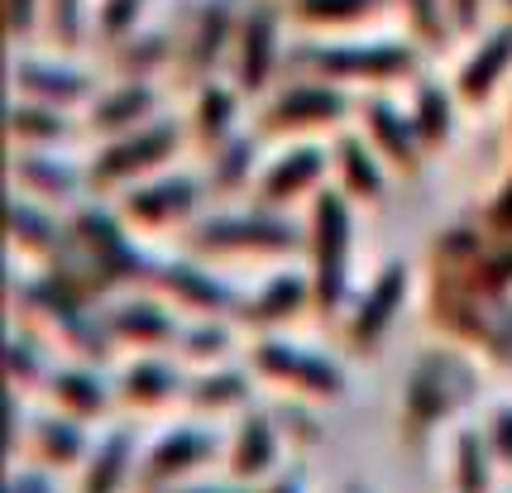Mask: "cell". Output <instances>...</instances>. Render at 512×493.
Wrapping results in <instances>:
<instances>
[{
	"instance_id": "8992f818",
	"label": "cell",
	"mask_w": 512,
	"mask_h": 493,
	"mask_svg": "<svg viewBox=\"0 0 512 493\" xmlns=\"http://www.w3.org/2000/svg\"><path fill=\"white\" fill-rule=\"evenodd\" d=\"M235 91L225 87V82H206L201 87V101H192V111H197V130L211 144H225L230 139V115H235Z\"/></svg>"
},
{
	"instance_id": "52a82bcc",
	"label": "cell",
	"mask_w": 512,
	"mask_h": 493,
	"mask_svg": "<svg viewBox=\"0 0 512 493\" xmlns=\"http://www.w3.org/2000/svg\"><path fill=\"white\" fill-rule=\"evenodd\" d=\"M24 111H29V106H24V101H15V139H29V130H24ZM67 120L63 115H53L48 111V101H39V120H34V135H48V130H63ZM34 144H48V139H34Z\"/></svg>"
},
{
	"instance_id": "5b68a950",
	"label": "cell",
	"mask_w": 512,
	"mask_h": 493,
	"mask_svg": "<svg viewBox=\"0 0 512 493\" xmlns=\"http://www.w3.org/2000/svg\"><path fill=\"white\" fill-rule=\"evenodd\" d=\"M508 58H512V24L503 29V34H493L489 44H484V53L474 58V68H465L460 72V87H465V96L479 106L484 96H489V87H493V72L503 77V68H508Z\"/></svg>"
},
{
	"instance_id": "277c9868",
	"label": "cell",
	"mask_w": 512,
	"mask_h": 493,
	"mask_svg": "<svg viewBox=\"0 0 512 493\" xmlns=\"http://www.w3.org/2000/svg\"><path fill=\"white\" fill-rule=\"evenodd\" d=\"M302 173H321V154H307V149H292V154H283V163L278 168H264L259 173V192H264V202H288V197H297L302 187H312V182H302Z\"/></svg>"
},
{
	"instance_id": "6da1fadb",
	"label": "cell",
	"mask_w": 512,
	"mask_h": 493,
	"mask_svg": "<svg viewBox=\"0 0 512 493\" xmlns=\"http://www.w3.org/2000/svg\"><path fill=\"white\" fill-rule=\"evenodd\" d=\"M173 130L168 125H158V130H130V135H115V144L106 149V158L91 168L101 187H111V182H134L139 178V168H154L158 158L173 154Z\"/></svg>"
},
{
	"instance_id": "7a4b0ae2",
	"label": "cell",
	"mask_w": 512,
	"mask_h": 493,
	"mask_svg": "<svg viewBox=\"0 0 512 493\" xmlns=\"http://www.w3.org/2000/svg\"><path fill=\"white\" fill-rule=\"evenodd\" d=\"M350 111V96H340L331 87L316 82H292L283 96H273V106H264V125L273 120L278 130H302V125H335Z\"/></svg>"
},
{
	"instance_id": "3957f363",
	"label": "cell",
	"mask_w": 512,
	"mask_h": 493,
	"mask_svg": "<svg viewBox=\"0 0 512 493\" xmlns=\"http://www.w3.org/2000/svg\"><path fill=\"white\" fill-rule=\"evenodd\" d=\"M235 63H240V91H254L268 82L273 72V20H268V5L249 10L240 29H235Z\"/></svg>"
},
{
	"instance_id": "ba28073f",
	"label": "cell",
	"mask_w": 512,
	"mask_h": 493,
	"mask_svg": "<svg viewBox=\"0 0 512 493\" xmlns=\"http://www.w3.org/2000/svg\"><path fill=\"white\" fill-rule=\"evenodd\" d=\"M446 10L455 29H474V20H479V0H446Z\"/></svg>"
}]
</instances>
